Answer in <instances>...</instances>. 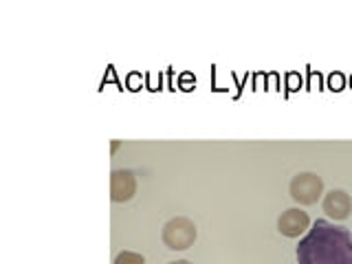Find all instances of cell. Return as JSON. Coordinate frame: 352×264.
<instances>
[{
  "mask_svg": "<svg viewBox=\"0 0 352 264\" xmlns=\"http://www.w3.org/2000/svg\"><path fill=\"white\" fill-rule=\"evenodd\" d=\"M137 194V179L130 170H115L110 174V198L115 203H126Z\"/></svg>",
  "mask_w": 352,
  "mask_h": 264,
  "instance_id": "4",
  "label": "cell"
},
{
  "mask_svg": "<svg viewBox=\"0 0 352 264\" xmlns=\"http://www.w3.org/2000/svg\"><path fill=\"white\" fill-rule=\"evenodd\" d=\"M324 212L335 220H346L352 212V201L344 190H333L324 196Z\"/></svg>",
  "mask_w": 352,
  "mask_h": 264,
  "instance_id": "6",
  "label": "cell"
},
{
  "mask_svg": "<svg viewBox=\"0 0 352 264\" xmlns=\"http://www.w3.org/2000/svg\"><path fill=\"white\" fill-rule=\"evenodd\" d=\"M117 148H119V141H113V146H110V152L115 154V152H117Z\"/></svg>",
  "mask_w": 352,
  "mask_h": 264,
  "instance_id": "8",
  "label": "cell"
},
{
  "mask_svg": "<svg viewBox=\"0 0 352 264\" xmlns=\"http://www.w3.org/2000/svg\"><path fill=\"white\" fill-rule=\"evenodd\" d=\"M300 264H352V236L346 227L315 220L313 229L297 245Z\"/></svg>",
  "mask_w": 352,
  "mask_h": 264,
  "instance_id": "1",
  "label": "cell"
},
{
  "mask_svg": "<svg viewBox=\"0 0 352 264\" xmlns=\"http://www.w3.org/2000/svg\"><path fill=\"white\" fill-rule=\"evenodd\" d=\"M115 264H146V258L135 251H121L115 258Z\"/></svg>",
  "mask_w": 352,
  "mask_h": 264,
  "instance_id": "7",
  "label": "cell"
},
{
  "mask_svg": "<svg viewBox=\"0 0 352 264\" xmlns=\"http://www.w3.org/2000/svg\"><path fill=\"white\" fill-rule=\"evenodd\" d=\"M170 264H192L190 260H176V262H170Z\"/></svg>",
  "mask_w": 352,
  "mask_h": 264,
  "instance_id": "9",
  "label": "cell"
},
{
  "mask_svg": "<svg viewBox=\"0 0 352 264\" xmlns=\"http://www.w3.org/2000/svg\"><path fill=\"white\" fill-rule=\"evenodd\" d=\"M196 236H198L196 225L192 223L190 218H185V216L168 220V223H165V227H163V234H161L165 247L172 249V251H185V249H190L194 242H196Z\"/></svg>",
  "mask_w": 352,
  "mask_h": 264,
  "instance_id": "2",
  "label": "cell"
},
{
  "mask_svg": "<svg viewBox=\"0 0 352 264\" xmlns=\"http://www.w3.org/2000/svg\"><path fill=\"white\" fill-rule=\"evenodd\" d=\"M308 225H311V218H308V214L302 212V209L293 207V209H286V212L280 216L278 231L286 238H297L308 229Z\"/></svg>",
  "mask_w": 352,
  "mask_h": 264,
  "instance_id": "5",
  "label": "cell"
},
{
  "mask_svg": "<svg viewBox=\"0 0 352 264\" xmlns=\"http://www.w3.org/2000/svg\"><path fill=\"white\" fill-rule=\"evenodd\" d=\"M291 198L300 205H315L324 194V181L315 172H302L291 181Z\"/></svg>",
  "mask_w": 352,
  "mask_h": 264,
  "instance_id": "3",
  "label": "cell"
}]
</instances>
